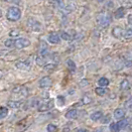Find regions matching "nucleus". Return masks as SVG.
Instances as JSON below:
<instances>
[{
	"mask_svg": "<svg viewBox=\"0 0 132 132\" xmlns=\"http://www.w3.org/2000/svg\"><path fill=\"white\" fill-rule=\"evenodd\" d=\"M6 17L9 21H17L21 17V11L18 7H10L7 11Z\"/></svg>",
	"mask_w": 132,
	"mask_h": 132,
	"instance_id": "nucleus-1",
	"label": "nucleus"
},
{
	"mask_svg": "<svg viewBox=\"0 0 132 132\" xmlns=\"http://www.w3.org/2000/svg\"><path fill=\"white\" fill-rule=\"evenodd\" d=\"M96 22H97V24L99 26L106 27L108 26L109 23H110V17L108 15H106V14H100L96 18Z\"/></svg>",
	"mask_w": 132,
	"mask_h": 132,
	"instance_id": "nucleus-2",
	"label": "nucleus"
},
{
	"mask_svg": "<svg viewBox=\"0 0 132 132\" xmlns=\"http://www.w3.org/2000/svg\"><path fill=\"white\" fill-rule=\"evenodd\" d=\"M53 106H54V100L53 99H50L49 101L41 103L39 105V107H38V110H39L40 112L48 111V110H50L51 108H53Z\"/></svg>",
	"mask_w": 132,
	"mask_h": 132,
	"instance_id": "nucleus-3",
	"label": "nucleus"
},
{
	"mask_svg": "<svg viewBox=\"0 0 132 132\" xmlns=\"http://www.w3.org/2000/svg\"><path fill=\"white\" fill-rule=\"evenodd\" d=\"M30 45V41L25 38H20L15 41V48L16 49H23V48H26Z\"/></svg>",
	"mask_w": 132,
	"mask_h": 132,
	"instance_id": "nucleus-4",
	"label": "nucleus"
},
{
	"mask_svg": "<svg viewBox=\"0 0 132 132\" xmlns=\"http://www.w3.org/2000/svg\"><path fill=\"white\" fill-rule=\"evenodd\" d=\"M28 26L31 30H33L35 32H38L41 29V24L38 21H36L35 19H29L28 20Z\"/></svg>",
	"mask_w": 132,
	"mask_h": 132,
	"instance_id": "nucleus-5",
	"label": "nucleus"
},
{
	"mask_svg": "<svg viewBox=\"0 0 132 132\" xmlns=\"http://www.w3.org/2000/svg\"><path fill=\"white\" fill-rule=\"evenodd\" d=\"M52 79H50L49 77H44L43 79H41L39 82V86L41 88H45V87H49L52 86Z\"/></svg>",
	"mask_w": 132,
	"mask_h": 132,
	"instance_id": "nucleus-6",
	"label": "nucleus"
},
{
	"mask_svg": "<svg viewBox=\"0 0 132 132\" xmlns=\"http://www.w3.org/2000/svg\"><path fill=\"white\" fill-rule=\"evenodd\" d=\"M124 31H123V29L122 28H120V27H115V28H113L112 30V35L114 38H116V39H121L123 36H124Z\"/></svg>",
	"mask_w": 132,
	"mask_h": 132,
	"instance_id": "nucleus-7",
	"label": "nucleus"
},
{
	"mask_svg": "<svg viewBox=\"0 0 132 132\" xmlns=\"http://www.w3.org/2000/svg\"><path fill=\"white\" fill-rule=\"evenodd\" d=\"M15 67H16L17 69L21 70V71H28L31 66H30L29 63H26V62H16Z\"/></svg>",
	"mask_w": 132,
	"mask_h": 132,
	"instance_id": "nucleus-8",
	"label": "nucleus"
},
{
	"mask_svg": "<svg viewBox=\"0 0 132 132\" xmlns=\"http://www.w3.org/2000/svg\"><path fill=\"white\" fill-rule=\"evenodd\" d=\"M48 41L50 42V43H52V44H59L61 39H60L59 35L56 33H52L49 35V37H48Z\"/></svg>",
	"mask_w": 132,
	"mask_h": 132,
	"instance_id": "nucleus-9",
	"label": "nucleus"
},
{
	"mask_svg": "<svg viewBox=\"0 0 132 132\" xmlns=\"http://www.w3.org/2000/svg\"><path fill=\"white\" fill-rule=\"evenodd\" d=\"M124 16H125V8L124 7H119L118 9L115 11V13H114V17L116 19H121Z\"/></svg>",
	"mask_w": 132,
	"mask_h": 132,
	"instance_id": "nucleus-10",
	"label": "nucleus"
},
{
	"mask_svg": "<svg viewBox=\"0 0 132 132\" xmlns=\"http://www.w3.org/2000/svg\"><path fill=\"white\" fill-rule=\"evenodd\" d=\"M47 53H48V45H47L46 42L41 41V43H40V55L43 57V56H46Z\"/></svg>",
	"mask_w": 132,
	"mask_h": 132,
	"instance_id": "nucleus-11",
	"label": "nucleus"
},
{
	"mask_svg": "<svg viewBox=\"0 0 132 132\" xmlns=\"http://www.w3.org/2000/svg\"><path fill=\"white\" fill-rule=\"evenodd\" d=\"M125 116V110L122 108H117L114 110V117L116 119H122Z\"/></svg>",
	"mask_w": 132,
	"mask_h": 132,
	"instance_id": "nucleus-12",
	"label": "nucleus"
},
{
	"mask_svg": "<svg viewBox=\"0 0 132 132\" xmlns=\"http://www.w3.org/2000/svg\"><path fill=\"white\" fill-rule=\"evenodd\" d=\"M78 116V111L76 109H71L66 113V117L68 119H76Z\"/></svg>",
	"mask_w": 132,
	"mask_h": 132,
	"instance_id": "nucleus-13",
	"label": "nucleus"
},
{
	"mask_svg": "<svg viewBox=\"0 0 132 132\" xmlns=\"http://www.w3.org/2000/svg\"><path fill=\"white\" fill-rule=\"evenodd\" d=\"M120 88H121L122 90H128V89L130 88V84H129V81H128L127 79H123V80L121 81V84H120Z\"/></svg>",
	"mask_w": 132,
	"mask_h": 132,
	"instance_id": "nucleus-14",
	"label": "nucleus"
},
{
	"mask_svg": "<svg viewBox=\"0 0 132 132\" xmlns=\"http://www.w3.org/2000/svg\"><path fill=\"white\" fill-rule=\"evenodd\" d=\"M102 117V112L101 111H95V112H93L92 115H90V118L93 121H97L99 119Z\"/></svg>",
	"mask_w": 132,
	"mask_h": 132,
	"instance_id": "nucleus-15",
	"label": "nucleus"
},
{
	"mask_svg": "<svg viewBox=\"0 0 132 132\" xmlns=\"http://www.w3.org/2000/svg\"><path fill=\"white\" fill-rule=\"evenodd\" d=\"M7 104H8V106H9L10 108H18V107H20V105H21V102H20V101L10 100V101L7 102Z\"/></svg>",
	"mask_w": 132,
	"mask_h": 132,
	"instance_id": "nucleus-16",
	"label": "nucleus"
},
{
	"mask_svg": "<svg viewBox=\"0 0 132 132\" xmlns=\"http://www.w3.org/2000/svg\"><path fill=\"white\" fill-rule=\"evenodd\" d=\"M7 115H8V108L4 107V106L0 107V118H5Z\"/></svg>",
	"mask_w": 132,
	"mask_h": 132,
	"instance_id": "nucleus-17",
	"label": "nucleus"
},
{
	"mask_svg": "<svg viewBox=\"0 0 132 132\" xmlns=\"http://www.w3.org/2000/svg\"><path fill=\"white\" fill-rule=\"evenodd\" d=\"M67 66H68L70 71H72V72L76 71V64L73 63V61H72V60H68L67 61Z\"/></svg>",
	"mask_w": 132,
	"mask_h": 132,
	"instance_id": "nucleus-18",
	"label": "nucleus"
},
{
	"mask_svg": "<svg viewBox=\"0 0 132 132\" xmlns=\"http://www.w3.org/2000/svg\"><path fill=\"white\" fill-rule=\"evenodd\" d=\"M108 84H109V80L106 79V78H101V79H99L98 80V85L99 86H108Z\"/></svg>",
	"mask_w": 132,
	"mask_h": 132,
	"instance_id": "nucleus-19",
	"label": "nucleus"
},
{
	"mask_svg": "<svg viewBox=\"0 0 132 132\" xmlns=\"http://www.w3.org/2000/svg\"><path fill=\"white\" fill-rule=\"evenodd\" d=\"M55 69H56V65H55V64H51V63L44 66V70H45L46 72H53Z\"/></svg>",
	"mask_w": 132,
	"mask_h": 132,
	"instance_id": "nucleus-20",
	"label": "nucleus"
},
{
	"mask_svg": "<svg viewBox=\"0 0 132 132\" xmlns=\"http://www.w3.org/2000/svg\"><path fill=\"white\" fill-rule=\"evenodd\" d=\"M36 64H37L38 66L44 67L45 66V60H44V58H43L42 56L37 57V58H36Z\"/></svg>",
	"mask_w": 132,
	"mask_h": 132,
	"instance_id": "nucleus-21",
	"label": "nucleus"
},
{
	"mask_svg": "<svg viewBox=\"0 0 132 132\" xmlns=\"http://www.w3.org/2000/svg\"><path fill=\"white\" fill-rule=\"evenodd\" d=\"M127 120L125 119H123V120H120L119 122H117V125H118V128L121 130V129H123V128H125L126 126H127Z\"/></svg>",
	"mask_w": 132,
	"mask_h": 132,
	"instance_id": "nucleus-22",
	"label": "nucleus"
},
{
	"mask_svg": "<svg viewBox=\"0 0 132 132\" xmlns=\"http://www.w3.org/2000/svg\"><path fill=\"white\" fill-rule=\"evenodd\" d=\"M50 3L53 4L54 6L56 7H62L64 5L63 2H62V0H50Z\"/></svg>",
	"mask_w": 132,
	"mask_h": 132,
	"instance_id": "nucleus-23",
	"label": "nucleus"
},
{
	"mask_svg": "<svg viewBox=\"0 0 132 132\" xmlns=\"http://www.w3.org/2000/svg\"><path fill=\"white\" fill-rule=\"evenodd\" d=\"M109 129H110V131L111 132H119L120 131V129L118 128L117 123H111L110 126H109Z\"/></svg>",
	"mask_w": 132,
	"mask_h": 132,
	"instance_id": "nucleus-24",
	"label": "nucleus"
},
{
	"mask_svg": "<svg viewBox=\"0 0 132 132\" xmlns=\"http://www.w3.org/2000/svg\"><path fill=\"white\" fill-rule=\"evenodd\" d=\"M95 93H96V94H98V95H100V96H102V95L105 94L106 92L103 87H97V88H95Z\"/></svg>",
	"mask_w": 132,
	"mask_h": 132,
	"instance_id": "nucleus-25",
	"label": "nucleus"
},
{
	"mask_svg": "<svg viewBox=\"0 0 132 132\" xmlns=\"http://www.w3.org/2000/svg\"><path fill=\"white\" fill-rule=\"evenodd\" d=\"M5 46L7 47V48H11V47L15 46V41H13L12 39H8L5 41Z\"/></svg>",
	"mask_w": 132,
	"mask_h": 132,
	"instance_id": "nucleus-26",
	"label": "nucleus"
},
{
	"mask_svg": "<svg viewBox=\"0 0 132 132\" xmlns=\"http://www.w3.org/2000/svg\"><path fill=\"white\" fill-rule=\"evenodd\" d=\"M57 130H58L57 126L54 125V124H49L47 126V131L48 132H56Z\"/></svg>",
	"mask_w": 132,
	"mask_h": 132,
	"instance_id": "nucleus-27",
	"label": "nucleus"
},
{
	"mask_svg": "<svg viewBox=\"0 0 132 132\" xmlns=\"http://www.w3.org/2000/svg\"><path fill=\"white\" fill-rule=\"evenodd\" d=\"M61 37H62V39H64L65 41H70V40H72V37H71V35L70 34L66 33V32H63L62 35H61Z\"/></svg>",
	"mask_w": 132,
	"mask_h": 132,
	"instance_id": "nucleus-28",
	"label": "nucleus"
},
{
	"mask_svg": "<svg viewBox=\"0 0 132 132\" xmlns=\"http://www.w3.org/2000/svg\"><path fill=\"white\" fill-rule=\"evenodd\" d=\"M124 37H126V38L132 37V26L129 27V28H127V30L125 31V34H124Z\"/></svg>",
	"mask_w": 132,
	"mask_h": 132,
	"instance_id": "nucleus-29",
	"label": "nucleus"
},
{
	"mask_svg": "<svg viewBox=\"0 0 132 132\" xmlns=\"http://www.w3.org/2000/svg\"><path fill=\"white\" fill-rule=\"evenodd\" d=\"M19 31L18 30H12V31H10V33L9 35L11 36V37H16V36H19Z\"/></svg>",
	"mask_w": 132,
	"mask_h": 132,
	"instance_id": "nucleus-30",
	"label": "nucleus"
},
{
	"mask_svg": "<svg viewBox=\"0 0 132 132\" xmlns=\"http://www.w3.org/2000/svg\"><path fill=\"white\" fill-rule=\"evenodd\" d=\"M82 102H84L85 104L90 103V102H92V98H90V97H84V99H82Z\"/></svg>",
	"mask_w": 132,
	"mask_h": 132,
	"instance_id": "nucleus-31",
	"label": "nucleus"
},
{
	"mask_svg": "<svg viewBox=\"0 0 132 132\" xmlns=\"http://www.w3.org/2000/svg\"><path fill=\"white\" fill-rule=\"evenodd\" d=\"M109 120H110V116H109V115H106V116L103 117L101 122H102V123H107V122H109Z\"/></svg>",
	"mask_w": 132,
	"mask_h": 132,
	"instance_id": "nucleus-32",
	"label": "nucleus"
},
{
	"mask_svg": "<svg viewBox=\"0 0 132 132\" xmlns=\"http://www.w3.org/2000/svg\"><path fill=\"white\" fill-rule=\"evenodd\" d=\"M125 106L127 107V108H132V98H130L127 102H126Z\"/></svg>",
	"mask_w": 132,
	"mask_h": 132,
	"instance_id": "nucleus-33",
	"label": "nucleus"
},
{
	"mask_svg": "<svg viewBox=\"0 0 132 132\" xmlns=\"http://www.w3.org/2000/svg\"><path fill=\"white\" fill-rule=\"evenodd\" d=\"M6 2H9V3H14V4H19L20 0H5Z\"/></svg>",
	"mask_w": 132,
	"mask_h": 132,
	"instance_id": "nucleus-34",
	"label": "nucleus"
},
{
	"mask_svg": "<svg viewBox=\"0 0 132 132\" xmlns=\"http://www.w3.org/2000/svg\"><path fill=\"white\" fill-rule=\"evenodd\" d=\"M128 23H129L130 25H132V14L128 15Z\"/></svg>",
	"mask_w": 132,
	"mask_h": 132,
	"instance_id": "nucleus-35",
	"label": "nucleus"
},
{
	"mask_svg": "<svg viewBox=\"0 0 132 132\" xmlns=\"http://www.w3.org/2000/svg\"><path fill=\"white\" fill-rule=\"evenodd\" d=\"M76 132H86V129H77Z\"/></svg>",
	"mask_w": 132,
	"mask_h": 132,
	"instance_id": "nucleus-36",
	"label": "nucleus"
},
{
	"mask_svg": "<svg viewBox=\"0 0 132 132\" xmlns=\"http://www.w3.org/2000/svg\"><path fill=\"white\" fill-rule=\"evenodd\" d=\"M98 1H100V2H102V1H104V0H98Z\"/></svg>",
	"mask_w": 132,
	"mask_h": 132,
	"instance_id": "nucleus-37",
	"label": "nucleus"
}]
</instances>
